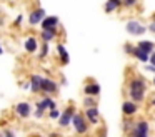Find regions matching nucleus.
I'll return each instance as SVG.
<instances>
[{
  "instance_id": "7",
  "label": "nucleus",
  "mask_w": 155,
  "mask_h": 137,
  "mask_svg": "<svg viewBox=\"0 0 155 137\" xmlns=\"http://www.w3.org/2000/svg\"><path fill=\"white\" fill-rule=\"evenodd\" d=\"M125 29H127V32L130 33V35H143L145 32H147V25H143V23H140L138 20H128L127 23H125Z\"/></svg>"
},
{
  "instance_id": "17",
  "label": "nucleus",
  "mask_w": 155,
  "mask_h": 137,
  "mask_svg": "<svg viewBox=\"0 0 155 137\" xmlns=\"http://www.w3.org/2000/svg\"><path fill=\"white\" fill-rule=\"evenodd\" d=\"M132 57H134L135 60H138V62H142V63H148V62H150V55L145 53L142 49H138L137 43H135V50H134V53H132Z\"/></svg>"
},
{
  "instance_id": "13",
  "label": "nucleus",
  "mask_w": 155,
  "mask_h": 137,
  "mask_svg": "<svg viewBox=\"0 0 155 137\" xmlns=\"http://www.w3.org/2000/svg\"><path fill=\"white\" fill-rule=\"evenodd\" d=\"M42 82H44V77L42 75H38V74L30 75V92L40 94L42 92Z\"/></svg>"
},
{
  "instance_id": "4",
  "label": "nucleus",
  "mask_w": 155,
  "mask_h": 137,
  "mask_svg": "<svg viewBox=\"0 0 155 137\" xmlns=\"http://www.w3.org/2000/svg\"><path fill=\"white\" fill-rule=\"evenodd\" d=\"M14 112L18 119H28L30 115H34V107H32V104L27 102V100H20V102L15 104Z\"/></svg>"
},
{
  "instance_id": "37",
  "label": "nucleus",
  "mask_w": 155,
  "mask_h": 137,
  "mask_svg": "<svg viewBox=\"0 0 155 137\" xmlns=\"http://www.w3.org/2000/svg\"><path fill=\"white\" fill-rule=\"evenodd\" d=\"M152 22L155 23V13H153V15H152Z\"/></svg>"
},
{
  "instance_id": "27",
  "label": "nucleus",
  "mask_w": 155,
  "mask_h": 137,
  "mask_svg": "<svg viewBox=\"0 0 155 137\" xmlns=\"http://www.w3.org/2000/svg\"><path fill=\"white\" fill-rule=\"evenodd\" d=\"M2 134H4V137H15V132L12 129H8V127L2 130Z\"/></svg>"
},
{
  "instance_id": "32",
  "label": "nucleus",
  "mask_w": 155,
  "mask_h": 137,
  "mask_svg": "<svg viewBox=\"0 0 155 137\" xmlns=\"http://www.w3.org/2000/svg\"><path fill=\"white\" fill-rule=\"evenodd\" d=\"M147 72H153L155 74V67L152 63H147Z\"/></svg>"
},
{
  "instance_id": "10",
  "label": "nucleus",
  "mask_w": 155,
  "mask_h": 137,
  "mask_svg": "<svg viewBox=\"0 0 155 137\" xmlns=\"http://www.w3.org/2000/svg\"><path fill=\"white\" fill-rule=\"evenodd\" d=\"M47 17V13H45V10L42 9V7H37L35 10H32L30 12V15H28V23H30L32 27H35V25H40L42 23V20Z\"/></svg>"
},
{
  "instance_id": "14",
  "label": "nucleus",
  "mask_w": 155,
  "mask_h": 137,
  "mask_svg": "<svg viewBox=\"0 0 155 137\" xmlns=\"http://www.w3.org/2000/svg\"><path fill=\"white\" fill-rule=\"evenodd\" d=\"M58 29H52V30H40V33H38V37H40V40L42 42H45V43H50V42H54L55 39H57V35H58Z\"/></svg>"
},
{
  "instance_id": "8",
  "label": "nucleus",
  "mask_w": 155,
  "mask_h": 137,
  "mask_svg": "<svg viewBox=\"0 0 155 137\" xmlns=\"http://www.w3.org/2000/svg\"><path fill=\"white\" fill-rule=\"evenodd\" d=\"M100 84L97 82V80H94V79H90V80H87L85 82V85H84V94L85 95H88V97H98L100 95Z\"/></svg>"
},
{
  "instance_id": "28",
  "label": "nucleus",
  "mask_w": 155,
  "mask_h": 137,
  "mask_svg": "<svg viewBox=\"0 0 155 137\" xmlns=\"http://www.w3.org/2000/svg\"><path fill=\"white\" fill-rule=\"evenodd\" d=\"M34 115H35V119H42V117L45 115V110H42V109H35V110H34Z\"/></svg>"
},
{
  "instance_id": "24",
  "label": "nucleus",
  "mask_w": 155,
  "mask_h": 137,
  "mask_svg": "<svg viewBox=\"0 0 155 137\" xmlns=\"http://www.w3.org/2000/svg\"><path fill=\"white\" fill-rule=\"evenodd\" d=\"M138 3V0H122V5L125 7V9H132V7H135Z\"/></svg>"
},
{
  "instance_id": "26",
  "label": "nucleus",
  "mask_w": 155,
  "mask_h": 137,
  "mask_svg": "<svg viewBox=\"0 0 155 137\" xmlns=\"http://www.w3.org/2000/svg\"><path fill=\"white\" fill-rule=\"evenodd\" d=\"M24 20H25V17L20 13V15H17V17H15V20H14V25H15V27H20L22 23H24Z\"/></svg>"
},
{
  "instance_id": "25",
  "label": "nucleus",
  "mask_w": 155,
  "mask_h": 137,
  "mask_svg": "<svg viewBox=\"0 0 155 137\" xmlns=\"http://www.w3.org/2000/svg\"><path fill=\"white\" fill-rule=\"evenodd\" d=\"M134 50H135V43H125V45H124V52L128 53V55H132Z\"/></svg>"
},
{
  "instance_id": "18",
  "label": "nucleus",
  "mask_w": 155,
  "mask_h": 137,
  "mask_svg": "<svg viewBox=\"0 0 155 137\" xmlns=\"http://www.w3.org/2000/svg\"><path fill=\"white\" fill-rule=\"evenodd\" d=\"M122 0H107L105 2V7H104V10H105V13H112V12H117L118 9H122Z\"/></svg>"
},
{
  "instance_id": "38",
  "label": "nucleus",
  "mask_w": 155,
  "mask_h": 137,
  "mask_svg": "<svg viewBox=\"0 0 155 137\" xmlns=\"http://www.w3.org/2000/svg\"><path fill=\"white\" fill-rule=\"evenodd\" d=\"M0 15H2V7H0Z\"/></svg>"
},
{
  "instance_id": "5",
  "label": "nucleus",
  "mask_w": 155,
  "mask_h": 137,
  "mask_svg": "<svg viewBox=\"0 0 155 137\" xmlns=\"http://www.w3.org/2000/svg\"><path fill=\"white\" fill-rule=\"evenodd\" d=\"M75 114H77L75 105H74V104H68V105L62 110V115H60V119H58V125H60V127L72 125V119H74Z\"/></svg>"
},
{
  "instance_id": "39",
  "label": "nucleus",
  "mask_w": 155,
  "mask_h": 137,
  "mask_svg": "<svg viewBox=\"0 0 155 137\" xmlns=\"http://www.w3.org/2000/svg\"><path fill=\"white\" fill-rule=\"evenodd\" d=\"M0 137H4V134H2V132H0Z\"/></svg>"
},
{
  "instance_id": "19",
  "label": "nucleus",
  "mask_w": 155,
  "mask_h": 137,
  "mask_svg": "<svg viewBox=\"0 0 155 137\" xmlns=\"http://www.w3.org/2000/svg\"><path fill=\"white\" fill-rule=\"evenodd\" d=\"M138 49H142L145 53H148V55H152V53L155 52V42H152V40H140V42L137 43Z\"/></svg>"
},
{
  "instance_id": "35",
  "label": "nucleus",
  "mask_w": 155,
  "mask_h": 137,
  "mask_svg": "<svg viewBox=\"0 0 155 137\" xmlns=\"http://www.w3.org/2000/svg\"><path fill=\"white\" fill-rule=\"evenodd\" d=\"M0 55H4V47H2V43H0Z\"/></svg>"
},
{
  "instance_id": "21",
  "label": "nucleus",
  "mask_w": 155,
  "mask_h": 137,
  "mask_svg": "<svg viewBox=\"0 0 155 137\" xmlns=\"http://www.w3.org/2000/svg\"><path fill=\"white\" fill-rule=\"evenodd\" d=\"M48 52H50V45H48V43H45V42H42L40 47H38V59H40V60L47 59Z\"/></svg>"
},
{
  "instance_id": "34",
  "label": "nucleus",
  "mask_w": 155,
  "mask_h": 137,
  "mask_svg": "<svg viewBox=\"0 0 155 137\" xmlns=\"http://www.w3.org/2000/svg\"><path fill=\"white\" fill-rule=\"evenodd\" d=\"M150 105H153V107H155V95L150 99Z\"/></svg>"
},
{
  "instance_id": "15",
  "label": "nucleus",
  "mask_w": 155,
  "mask_h": 137,
  "mask_svg": "<svg viewBox=\"0 0 155 137\" xmlns=\"http://www.w3.org/2000/svg\"><path fill=\"white\" fill-rule=\"evenodd\" d=\"M38 47H40V43H38L37 37H28V39L24 42V49H25V52H27V53L38 52Z\"/></svg>"
},
{
  "instance_id": "20",
  "label": "nucleus",
  "mask_w": 155,
  "mask_h": 137,
  "mask_svg": "<svg viewBox=\"0 0 155 137\" xmlns=\"http://www.w3.org/2000/svg\"><path fill=\"white\" fill-rule=\"evenodd\" d=\"M134 125H135L134 117H124V122H122V130H124L125 135H127V134L134 129Z\"/></svg>"
},
{
  "instance_id": "12",
  "label": "nucleus",
  "mask_w": 155,
  "mask_h": 137,
  "mask_svg": "<svg viewBox=\"0 0 155 137\" xmlns=\"http://www.w3.org/2000/svg\"><path fill=\"white\" fill-rule=\"evenodd\" d=\"M58 23H60V20H58L57 15H47L42 20L40 27L42 30H52V29H58Z\"/></svg>"
},
{
  "instance_id": "33",
  "label": "nucleus",
  "mask_w": 155,
  "mask_h": 137,
  "mask_svg": "<svg viewBox=\"0 0 155 137\" xmlns=\"http://www.w3.org/2000/svg\"><path fill=\"white\" fill-rule=\"evenodd\" d=\"M148 63H152V65L155 67V52H153V53H152V55H150V62H148Z\"/></svg>"
},
{
  "instance_id": "22",
  "label": "nucleus",
  "mask_w": 155,
  "mask_h": 137,
  "mask_svg": "<svg viewBox=\"0 0 155 137\" xmlns=\"http://www.w3.org/2000/svg\"><path fill=\"white\" fill-rule=\"evenodd\" d=\"M84 107L87 109V107H98V99L97 97H88V95H85V99H84Z\"/></svg>"
},
{
  "instance_id": "1",
  "label": "nucleus",
  "mask_w": 155,
  "mask_h": 137,
  "mask_svg": "<svg viewBox=\"0 0 155 137\" xmlns=\"http://www.w3.org/2000/svg\"><path fill=\"white\" fill-rule=\"evenodd\" d=\"M127 89H128V99L135 104H143L145 102V94H147V80L143 79L142 75L135 74L132 75L130 79L127 80Z\"/></svg>"
},
{
  "instance_id": "16",
  "label": "nucleus",
  "mask_w": 155,
  "mask_h": 137,
  "mask_svg": "<svg viewBox=\"0 0 155 137\" xmlns=\"http://www.w3.org/2000/svg\"><path fill=\"white\" fill-rule=\"evenodd\" d=\"M57 53H58V59H60L62 65H67V63L70 62V55H68L67 49H65V45L62 42L57 43Z\"/></svg>"
},
{
  "instance_id": "9",
  "label": "nucleus",
  "mask_w": 155,
  "mask_h": 137,
  "mask_svg": "<svg viewBox=\"0 0 155 137\" xmlns=\"http://www.w3.org/2000/svg\"><path fill=\"white\" fill-rule=\"evenodd\" d=\"M137 112H138V104L132 102L130 99H125L122 102V114H124V117H135Z\"/></svg>"
},
{
  "instance_id": "29",
  "label": "nucleus",
  "mask_w": 155,
  "mask_h": 137,
  "mask_svg": "<svg viewBox=\"0 0 155 137\" xmlns=\"http://www.w3.org/2000/svg\"><path fill=\"white\" fill-rule=\"evenodd\" d=\"M57 109V102H55L54 99H50V102H48V110H54Z\"/></svg>"
},
{
  "instance_id": "2",
  "label": "nucleus",
  "mask_w": 155,
  "mask_h": 137,
  "mask_svg": "<svg viewBox=\"0 0 155 137\" xmlns=\"http://www.w3.org/2000/svg\"><path fill=\"white\" fill-rule=\"evenodd\" d=\"M72 127H74V130H75L77 135H85V134H88V130H90V124H88L85 114H82V112L75 114L74 119H72Z\"/></svg>"
},
{
  "instance_id": "36",
  "label": "nucleus",
  "mask_w": 155,
  "mask_h": 137,
  "mask_svg": "<svg viewBox=\"0 0 155 137\" xmlns=\"http://www.w3.org/2000/svg\"><path fill=\"white\" fill-rule=\"evenodd\" d=\"M4 23H5V20H4V19H0V27H4Z\"/></svg>"
},
{
  "instance_id": "3",
  "label": "nucleus",
  "mask_w": 155,
  "mask_h": 137,
  "mask_svg": "<svg viewBox=\"0 0 155 137\" xmlns=\"http://www.w3.org/2000/svg\"><path fill=\"white\" fill-rule=\"evenodd\" d=\"M127 137H150V124L147 119H138L135 120V125Z\"/></svg>"
},
{
  "instance_id": "30",
  "label": "nucleus",
  "mask_w": 155,
  "mask_h": 137,
  "mask_svg": "<svg viewBox=\"0 0 155 137\" xmlns=\"http://www.w3.org/2000/svg\"><path fill=\"white\" fill-rule=\"evenodd\" d=\"M147 29L150 30L152 33H155V23H153V22H150V23H148V25H147Z\"/></svg>"
},
{
  "instance_id": "6",
  "label": "nucleus",
  "mask_w": 155,
  "mask_h": 137,
  "mask_svg": "<svg viewBox=\"0 0 155 137\" xmlns=\"http://www.w3.org/2000/svg\"><path fill=\"white\" fill-rule=\"evenodd\" d=\"M58 89H60V85H58L57 80H54L52 77H44V82H42V92L44 95H55V94L58 92Z\"/></svg>"
},
{
  "instance_id": "11",
  "label": "nucleus",
  "mask_w": 155,
  "mask_h": 137,
  "mask_svg": "<svg viewBox=\"0 0 155 137\" xmlns=\"http://www.w3.org/2000/svg\"><path fill=\"white\" fill-rule=\"evenodd\" d=\"M84 114H85V117H87L90 125L100 124V110H98V107H87V109L84 110Z\"/></svg>"
},
{
  "instance_id": "31",
  "label": "nucleus",
  "mask_w": 155,
  "mask_h": 137,
  "mask_svg": "<svg viewBox=\"0 0 155 137\" xmlns=\"http://www.w3.org/2000/svg\"><path fill=\"white\" fill-rule=\"evenodd\" d=\"M22 89H24V90H30V80H28V82H24Z\"/></svg>"
},
{
  "instance_id": "23",
  "label": "nucleus",
  "mask_w": 155,
  "mask_h": 137,
  "mask_svg": "<svg viewBox=\"0 0 155 137\" xmlns=\"http://www.w3.org/2000/svg\"><path fill=\"white\" fill-rule=\"evenodd\" d=\"M62 115V112L58 109H54V110H48V117H50L52 120H58Z\"/></svg>"
},
{
  "instance_id": "40",
  "label": "nucleus",
  "mask_w": 155,
  "mask_h": 137,
  "mask_svg": "<svg viewBox=\"0 0 155 137\" xmlns=\"http://www.w3.org/2000/svg\"><path fill=\"white\" fill-rule=\"evenodd\" d=\"M153 85H155V77H153Z\"/></svg>"
}]
</instances>
